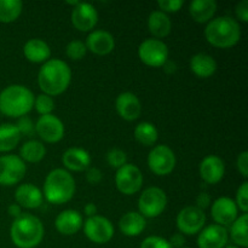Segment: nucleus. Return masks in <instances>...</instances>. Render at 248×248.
Here are the masks:
<instances>
[{
	"instance_id": "f257e3e1",
	"label": "nucleus",
	"mask_w": 248,
	"mask_h": 248,
	"mask_svg": "<svg viewBox=\"0 0 248 248\" xmlns=\"http://www.w3.org/2000/svg\"><path fill=\"white\" fill-rule=\"evenodd\" d=\"M72 80V70L62 60L52 58L46 61L38 74V84L47 96H58L68 89Z\"/></svg>"
},
{
	"instance_id": "f03ea898",
	"label": "nucleus",
	"mask_w": 248,
	"mask_h": 248,
	"mask_svg": "<svg viewBox=\"0 0 248 248\" xmlns=\"http://www.w3.org/2000/svg\"><path fill=\"white\" fill-rule=\"evenodd\" d=\"M205 38L216 47L230 48L240 41L241 27L236 19L229 16L212 18L205 28Z\"/></svg>"
},
{
	"instance_id": "7ed1b4c3",
	"label": "nucleus",
	"mask_w": 248,
	"mask_h": 248,
	"mask_svg": "<svg viewBox=\"0 0 248 248\" xmlns=\"http://www.w3.org/2000/svg\"><path fill=\"white\" fill-rule=\"evenodd\" d=\"M10 236L18 248H34L43 241L44 225L35 216L22 213L12 222Z\"/></svg>"
},
{
	"instance_id": "20e7f679",
	"label": "nucleus",
	"mask_w": 248,
	"mask_h": 248,
	"mask_svg": "<svg viewBox=\"0 0 248 248\" xmlns=\"http://www.w3.org/2000/svg\"><path fill=\"white\" fill-rule=\"evenodd\" d=\"M33 92L23 85H10L0 92V111L10 118L26 116L34 107Z\"/></svg>"
},
{
	"instance_id": "39448f33",
	"label": "nucleus",
	"mask_w": 248,
	"mask_h": 248,
	"mask_svg": "<svg viewBox=\"0 0 248 248\" xmlns=\"http://www.w3.org/2000/svg\"><path fill=\"white\" fill-rule=\"evenodd\" d=\"M75 181L64 169H55L46 176L43 195L50 203L62 205L73 199L75 194Z\"/></svg>"
},
{
	"instance_id": "423d86ee",
	"label": "nucleus",
	"mask_w": 248,
	"mask_h": 248,
	"mask_svg": "<svg viewBox=\"0 0 248 248\" xmlns=\"http://www.w3.org/2000/svg\"><path fill=\"white\" fill-rule=\"evenodd\" d=\"M167 206V196L162 189L157 186L148 188L138 199V210L144 218H156Z\"/></svg>"
},
{
	"instance_id": "0eeeda50",
	"label": "nucleus",
	"mask_w": 248,
	"mask_h": 248,
	"mask_svg": "<svg viewBox=\"0 0 248 248\" xmlns=\"http://www.w3.org/2000/svg\"><path fill=\"white\" fill-rule=\"evenodd\" d=\"M169 47L159 39H145L138 46V57L144 63L153 68H159L169 60Z\"/></svg>"
},
{
	"instance_id": "6e6552de",
	"label": "nucleus",
	"mask_w": 248,
	"mask_h": 248,
	"mask_svg": "<svg viewBox=\"0 0 248 248\" xmlns=\"http://www.w3.org/2000/svg\"><path fill=\"white\" fill-rule=\"evenodd\" d=\"M27 172L26 162L14 154L0 156V186H11L19 183Z\"/></svg>"
},
{
	"instance_id": "1a4fd4ad",
	"label": "nucleus",
	"mask_w": 248,
	"mask_h": 248,
	"mask_svg": "<svg viewBox=\"0 0 248 248\" xmlns=\"http://www.w3.org/2000/svg\"><path fill=\"white\" fill-rule=\"evenodd\" d=\"M148 166L156 176H167L176 167V155L165 144L156 145L148 155Z\"/></svg>"
},
{
	"instance_id": "9d476101",
	"label": "nucleus",
	"mask_w": 248,
	"mask_h": 248,
	"mask_svg": "<svg viewBox=\"0 0 248 248\" xmlns=\"http://www.w3.org/2000/svg\"><path fill=\"white\" fill-rule=\"evenodd\" d=\"M116 188L124 195H133L138 193L143 186V174L133 164H126L116 171Z\"/></svg>"
},
{
	"instance_id": "9b49d317",
	"label": "nucleus",
	"mask_w": 248,
	"mask_h": 248,
	"mask_svg": "<svg viewBox=\"0 0 248 248\" xmlns=\"http://www.w3.org/2000/svg\"><path fill=\"white\" fill-rule=\"evenodd\" d=\"M84 232L87 239L94 244H107L114 236L113 223L108 218L96 215L87 218L84 223Z\"/></svg>"
},
{
	"instance_id": "f8f14e48",
	"label": "nucleus",
	"mask_w": 248,
	"mask_h": 248,
	"mask_svg": "<svg viewBox=\"0 0 248 248\" xmlns=\"http://www.w3.org/2000/svg\"><path fill=\"white\" fill-rule=\"evenodd\" d=\"M206 223V215L196 206H186L176 218L179 232L183 235H195L202 230Z\"/></svg>"
},
{
	"instance_id": "ddd939ff",
	"label": "nucleus",
	"mask_w": 248,
	"mask_h": 248,
	"mask_svg": "<svg viewBox=\"0 0 248 248\" xmlns=\"http://www.w3.org/2000/svg\"><path fill=\"white\" fill-rule=\"evenodd\" d=\"M35 133L46 143H57L64 136V125L53 114L41 115L35 124Z\"/></svg>"
},
{
	"instance_id": "4468645a",
	"label": "nucleus",
	"mask_w": 248,
	"mask_h": 248,
	"mask_svg": "<svg viewBox=\"0 0 248 248\" xmlns=\"http://www.w3.org/2000/svg\"><path fill=\"white\" fill-rule=\"evenodd\" d=\"M237 212H239V208H237L235 201L230 198H225V196L217 199L211 206L213 220L218 225L224 228L229 227L236 220V218L239 217Z\"/></svg>"
},
{
	"instance_id": "2eb2a0df",
	"label": "nucleus",
	"mask_w": 248,
	"mask_h": 248,
	"mask_svg": "<svg viewBox=\"0 0 248 248\" xmlns=\"http://www.w3.org/2000/svg\"><path fill=\"white\" fill-rule=\"evenodd\" d=\"M98 22V12L93 5L80 1L72 11V23L80 31H90Z\"/></svg>"
},
{
	"instance_id": "dca6fc26",
	"label": "nucleus",
	"mask_w": 248,
	"mask_h": 248,
	"mask_svg": "<svg viewBox=\"0 0 248 248\" xmlns=\"http://www.w3.org/2000/svg\"><path fill=\"white\" fill-rule=\"evenodd\" d=\"M228 240L229 234L227 228L218 224H211L200 232L198 246L199 248H224L228 246Z\"/></svg>"
},
{
	"instance_id": "f3484780",
	"label": "nucleus",
	"mask_w": 248,
	"mask_h": 248,
	"mask_svg": "<svg viewBox=\"0 0 248 248\" xmlns=\"http://www.w3.org/2000/svg\"><path fill=\"white\" fill-rule=\"evenodd\" d=\"M116 111L126 121H135L142 113V104L138 97L132 92H123L115 102Z\"/></svg>"
},
{
	"instance_id": "a211bd4d",
	"label": "nucleus",
	"mask_w": 248,
	"mask_h": 248,
	"mask_svg": "<svg viewBox=\"0 0 248 248\" xmlns=\"http://www.w3.org/2000/svg\"><path fill=\"white\" fill-rule=\"evenodd\" d=\"M85 45H86L87 50H90L94 55L104 56L114 50L115 40L109 31H103V29H97V31H91L89 34Z\"/></svg>"
},
{
	"instance_id": "6ab92c4d",
	"label": "nucleus",
	"mask_w": 248,
	"mask_h": 248,
	"mask_svg": "<svg viewBox=\"0 0 248 248\" xmlns=\"http://www.w3.org/2000/svg\"><path fill=\"white\" fill-rule=\"evenodd\" d=\"M225 173V165L220 157L208 155L200 164V176L207 184H217L223 179Z\"/></svg>"
},
{
	"instance_id": "aec40b11",
	"label": "nucleus",
	"mask_w": 248,
	"mask_h": 248,
	"mask_svg": "<svg viewBox=\"0 0 248 248\" xmlns=\"http://www.w3.org/2000/svg\"><path fill=\"white\" fill-rule=\"evenodd\" d=\"M15 199L17 205L21 207L34 210L40 207L44 201V195L40 189L31 183L21 184L15 191Z\"/></svg>"
},
{
	"instance_id": "412c9836",
	"label": "nucleus",
	"mask_w": 248,
	"mask_h": 248,
	"mask_svg": "<svg viewBox=\"0 0 248 248\" xmlns=\"http://www.w3.org/2000/svg\"><path fill=\"white\" fill-rule=\"evenodd\" d=\"M84 225L81 213L75 210H65L57 216L55 227L60 234L70 236L79 232Z\"/></svg>"
},
{
	"instance_id": "4be33fe9",
	"label": "nucleus",
	"mask_w": 248,
	"mask_h": 248,
	"mask_svg": "<svg viewBox=\"0 0 248 248\" xmlns=\"http://www.w3.org/2000/svg\"><path fill=\"white\" fill-rule=\"evenodd\" d=\"M62 164L69 171H86L91 165V155L82 148H69L63 153Z\"/></svg>"
},
{
	"instance_id": "5701e85b",
	"label": "nucleus",
	"mask_w": 248,
	"mask_h": 248,
	"mask_svg": "<svg viewBox=\"0 0 248 248\" xmlns=\"http://www.w3.org/2000/svg\"><path fill=\"white\" fill-rule=\"evenodd\" d=\"M147 227V220L140 212H127L119 220V228L126 236H138Z\"/></svg>"
},
{
	"instance_id": "b1692460",
	"label": "nucleus",
	"mask_w": 248,
	"mask_h": 248,
	"mask_svg": "<svg viewBox=\"0 0 248 248\" xmlns=\"http://www.w3.org/2000/svg\"><path fill=\"white\" fill-rule=\"evenodd\" d=\"M23 53L31 63H45L51 56V48L41 39H31L23 46Z\"/></svg>"
},
{
	"instance_id": "393cba45",
	"label": "nucleus",
	"mask_w": 248,
	"mask_h": 248,
	"mask_svg": "<svg viewBox=\"0 0 248 248\" xmlns=\"http://www.w3.org/2000/svg\"><path fill=\"white\" fill-rule=\"evenodd\" d=\"M217 11L215 0H194L189 5V14L198 23H208Z\"/></svg>"
},
{
	"instance_id": "a878e982",
	"label": "nucleus",
	"mask_w": 248,
	"mask_h": 248,
	"mask_svg": "<svg viewBox=\"0 0 248 248\" xmlns=\"http://www.w3.org/2000/svg\"><path fill=\"white\" fill-rule=\"evenodd\" d=\"M190 69L201 79L212 77L217 70V62L207 53H196L190 60Z\"/></svg>"
},
{
	"instance_id": "bb28decb",
	"label": "nucleus",
	"mask_w": 248,
	"mask_h": 248,
	"mask_svg": "<svg viewBox=\"0 0 248 248\" xmlns=\"http://www.w3.org/2000/svg\"><path fill=\"white\" fill-rule=\"evenodd\" d=\"M148 29L155 36V39H161L171 33L172 23L167 14L156 10L149 15L148 18Z\"/></svg>"
},
{
	"instance_id": "cd10ccee",
	"label": "nucleus",
	"mask_w": 248,
	"mask_h": 248,
	"mask_svg": "<svg viewBox=\"0 0 248 248\" xmlns=\"http://www.w3.org/2000/svg\"><path fill=\"white\" fill-rule=\"evenodd\" d=\"M21 133L14 124L0 125V153L14 150L21 140Z\"/></svg>"
},
{
	"instance_id": "c85d7f7f",
	"label": "nucleus",
	"mask_w": 248,
	"mask_h": 248,
	"mask_svg": "<svg viewBox=\"0 0 248 248\" xmlns=\"http://www.w3.org/2000/svg\"><path fill=\"white\" fill-rule=\"evenodd\" d=\"M19 155L24 162H31V164H36L40 162L46 155V148L41 142L35 140H31L24 143L19 149Z\"/></svg>"
},
{
	"instance_id": "c756f323",
	"label": "nucleus",
	"mask_w": 248,
	"mask_h": 248,
	"mask_svg": "<svg viewBox=\"0 0 248 248\" xmlns=\"http://www.w3.org/2000/svg\"><path fill=\"white\" fill-rule=\"evenodd\" d=\"M247 223L248 215L244 213L242 216L236 218L234 223L230 225V237L235 246L247 248L248 247V236H247Z\"/></svg>"
},
{
	"instance_id": "7c9ffc66",
	"label": "nucleus",
	"mask_w": 248,
	"mask_h": 248,
	"mask_svg": "<svg viewBox=\"0 0 248 248\" xmlns=\"http://www.w3.org/2000/svg\"><path fill=\"white\" fill-rule=\"evenodd\" d=\"M135 138L138 143L145 147H152L159 138V132L152 123H140L135 128Z\"/></svg>"
},
{
	"instance_id": "2f4dec72",
	"label": "nucleus",
	"mask_w": 248,
	"mask_h": 248,
	"mask_svg": "<svg viewBox=\"0 0 248 248\" xmlns=\"http://www.w3.org/2000/svg\"><path fill=\"white\" fill-rule=\"evenodd\" d=\"M23 2L21 0H0V22L12 23L21 15Z\"/></svg>"
},
{
	"instance_id": "473e14b6",
	"label": "nucleus",
	"mask_w": 248,
	"mask_h": 248,
	"mask_svg": "<svg viewBox=\"0 0 248 248\" xmlns=\"http://www.w3.org/2000/svg\"><path fill=\"white\" fill-rule=\"evenodd\" d=\"M33 108H35V110L40 115H48V114H52L53 109H55V101H53L51 96L41 93L36 96V98L34 99Z\"/></svg>"
},
{
	"instance_id": "72a5a7b5",
	"label": "nucleus",
	"mask_w": 248,
	"mask_h": 248,
	"mask_svg": "<svg viewBox=\"0 0 248 248\" xmlns=\"http://www.w3.org/2000/svg\"><path fill=\"white\" fill-rule=\"evenodd\" d=\"M86 45L81 40H72L65 47V53L73 61H79L86 55Z\"/></svg>"
},
{
	"instance_id": "f704fd0d",
	"label": "nucleus",
	"mask_w": 248,
	"mask_h": 248,
	"mask_svg": "<svg viewBox=\"0 0 248 248\" xmlns=\"http://www.w3.org/2000/svg\"><path fill=\"white\" fill-rule=\"evenodd\" d=\"M107 161H108L109 166L119 170L124 165L127 164V155L124 150L114 148V149L109 150L108 154H107Z\"/></svg>"
},
{
	"instance_id": "c9c22d12",
	"label": "nucleus",
	"mask_w": 248,
	"mask_h": 248,
	"mask_svg": "<svg viewBox=\"0 0 248 248\" xmlns=\"http://www.w3.org/2000/svg\"><path fill=\"white\" fill-rule=\"evenodd\" d=\"M236 203L237 208L241 210L244 213H247L248 211V183L244 182L241 186H239L236 193Z\"/></svg>"
},
{
	"instance_id": "e433bc0d",
	"label": "nucleus",
	"mask_w": 248,
	"mask_h": 248,
	"mask_svg": "<svg viewBox=\"0 0 248 248\" xmlns=\"http://www.w3.org/2000/svg\"><path fill=\"white\" fill-rule=\"evenodd\" d=\"M16 127L18 128L21 136H27V137H31L35 133V125L33 124L31 118L28 116H22V118L18 119L17 121Z\"/></svg>"
},
{
	"instance_id": "4c0bfd02",
	"label": "nucleus",
	"mask_w": 248,
	"mask_h": 248,
	"mask_svg": "<svg viewBox=\"0 0 248 248\" xmlns=\"http://www.w3.org/2000/svg\"><path fill=\"white\" fill-rule=\"evenodd\" d=\"M140 248H172L169 240L161 236H148L140 244Z\"/></svg>"
},
{
	"instance_id": "58836bf2",
	"label": "nucleus",
	"mask_w": 248,
	"mask_h": 248,
	"mask_svg": "<svg viewBox=\"0 0 248 248\" xmlns=\"http://www.w3.org/2000/svg\"><path fill=\"white\" fill-rule=\"evenodd\" d=\"M184 5L183 0H159L157 6L162 12H177L182 9Z\"/></svg>"
},
{
	"instance_id": "ea45409f",
	"label": "nucleus",
	"mask_w": 248,
	"mask_h": 248,
	"mask_svg": "<svg viewBox=\"0 0 248 248\" xmlns=\"http://www.w3.org/2000/svg\"><path fill=\"white\" fill-rule=\"evenodd\" d=\"M102 178H103V174H102L101 170L97 167H89L86 170V181L92 186L101 183Z\"/></svg>"
},
{
	"instance_id": "a19ab883",
	"label": "nucleus",
	"mask_w": 248,
	"mask_h": 248,
	"mask_svg": "<svg viewBox=\"0 0 248 248\" xmlns=\"http://www.w3.org/2000/svg\"><path fill=\"white\" fill-rule=\"evenodd\" d=\"M236 166L240 173L242 174V177H244V178H247L248 177V152H246V150L242 152L241 154L237 156Z\"/></svg>"
},
{
	"instance_id": "79ce46f5",
	"label": "nucleus",
	"mask_w": 248,
	"mask_h": 248,
	"mask_svg": "<svg viewBox=\"0 0 248 248\" xmlns=\"http://www.w3.org/2000/svg\"><path fill=\"white\" fill-rule=\"evenodd\" d=\"M235 14H236L237 18L241 22L246 23L248 21V0H242L235 7Z\"/></svg>"
},
{
	"instance_id": "37998d69",
	"label": "nucleus",
	"mask_w": 248,
	"mask_h": 248,
	"mask_svg": "<svg viewBox=\"0 0 248 248\" xmlns=\"http://www.w3.org/2000/svg\"><path fill=\"white\" fill-rule=\"evenodd\" d=\"M212 205L211 203V196L208 195L207 193H200L196 198V207L200 208V210H206L210 206Z\"/></svg>"
},
{
	"instance_id": "c03bdc74",
	"label": "nucleus",
	"mask_w": 248,
	"mask_h": 248,
	"mask_svg": "<svg viewBox=\"0 0 248 248\" xmlns=\"http://www.w3.org/2000/svg\"><path fill=\"white\" fill-rule=\"evenodd\" d=\"M170 245L172 248H183L184 244H186V237L181 232H176L171 236V239L169 240Z\"/></svg>"
},
{
	"instance_id": "a18cd8bd",
	"label": "nucleus",
	"mask_w": 248,
	"mask_h": 248,
	"mask_svg": "<svg viewBox=\"0 0 248 248\" xmlns=\"http://www.w3.org/2000/svg\"><path fill=\"white\" fill-rule=\"evenodd\" d=\"M7 212H9V215L11 217H14L16 219V218H18L22 215V207L19 205H17V203H12L7 208Z\"/></svg>"
},
{
	"instance_id": "49530a36",
	"label": "nucleus",
	"mask_w": 248,
	"mask_h": 248,
	"mask_svg": "<svg viewBox=\"0 0 248 248\" xmlns=\"http://www.w3.org/2000/svg\"><path fill=\"white\" fill-rule=\"evenodd\" d=\"M162 68H164V70L167 73V74H173V73L177 70V64L176 62H173V61L167 60L166 62L164 63V65H162Z\"/></svg>"
},
{
	"instance_id": "de8ad7c7",
	"label": "nucleus",
	"mask_w": 248,
	"mask_h": 248,
	"mask_svg": "<svg viewBox=\"0 0 248 248\" xmlns=\"http://www.w3.org/2000/svg\"><path fill=\"white\" fill-rule=\"evenodd\" d=\"M84 212H85V215L89 216V218L93 217V216H96V213H97V206L92 202L87 203V205L84 207Z\"/></svg>"
},
{
	"instance_id": "09e8293b",
	"label": "nucleus",
	"mask_w": 248,
	"mask_h": 248,
	"mask_svg": "<svg viewBox=\"0 0 248 248\" xmlns=\"http://www.w3.org/2000/svg\"><path fill=\"white\" fill-rule=\"evenodd\" d=\"M79 2L80 1H78V0H74V1H70V0H68V1H67V4H69V5H73V6H77V5L78 4H79Z\"/></svg>"
},
{
	"instance_id": "8fccbe9b",
	"label": "nucleus",
	"mask_w": 248,
	"mask_h": 248,
	"mask_svg": "<svg viewBox=\"0 0 248 248\" xmlns=\"http://www.w3.org/2000/svg\"><path fill=\"white\" fill-rule=\"evenodd\" d=\"M224 248H239V247L235 246V245H229V246H225Z\"/></svg>"
},
{
	"instance_id": "3c124183",
	"label": "nucleus",
	"mask_w": 248,
	"mask_h": 248,
	"mask_svg": "<svg viewBox=\"0 0 248 248\" xmlns=\"http://www.w3.org/2000/svg\"><path fill=\"white\" fill-rule=\"evenodd\" d=\"M183 248H190V247H183Z\"/></svg>"
}]
</instances>
